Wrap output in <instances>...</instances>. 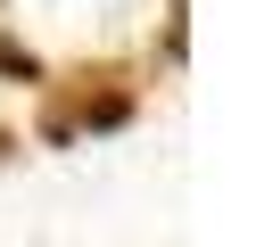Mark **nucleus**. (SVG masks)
I'll return each mask as SVG.
<instances>
[]
</instances>
